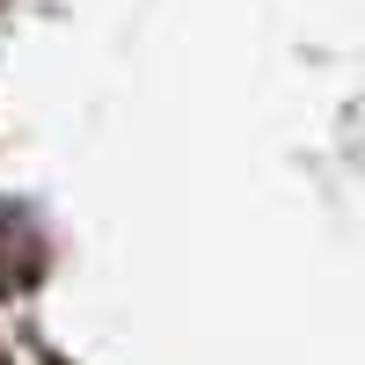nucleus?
<instances>
[{
  "label": "nucleus",
  "instance_id": "nucleus-1",
  "mask_svg": "<svg viewBox=\"0 0 365 365\" xmlns=\"http://www.w3.org/2000/svg\"><path fill=\"white\" fill-rule=\"evenodd\" d=\"M0 270H8L15 285H37V270H44V241H37V227H29L22 212H8V205H0Z\"/></svg>",
  "mask_w": 365,
  "mask_h": 365
},
{
  "label": "nucleus",
  "instance_id": "nucleus-2",
  "mask_svg": "<svg viewBox=\"0 0 365 365\" xmlns=\"http://www.w3.org/2000/svg\"><path fill=\"white\" fill-rule=\"evenodd\" d=\"M0 365H8V358H0Z\"/></svg>",
  "mask_w": 365,
  "mask_h": 365
}]
</instances>
